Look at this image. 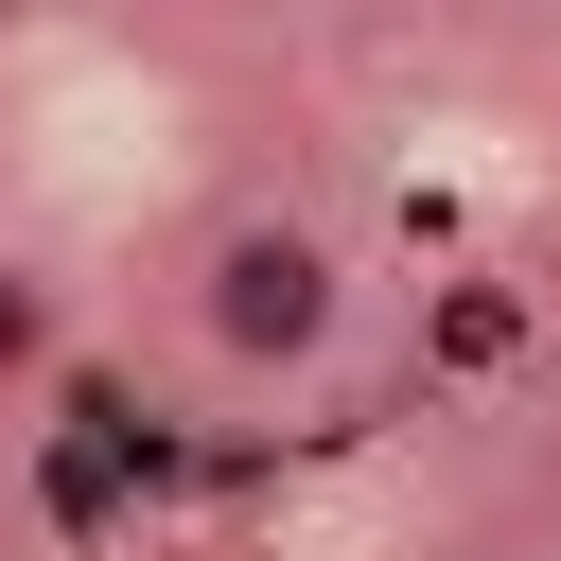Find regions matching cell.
Instances as JSON below:
<instances>
[{
	"label": "cell",
	"instance_id": "obj_1",
	"mask_svg": "<svg viewBox=\"0 0 561 561\" xmlns=\"http://www.w3.org/2000/svg\"><path fill=\"white\" fill-rule=\"evenodd\" d=\"M193 351L228 368V386H298V368H333L351 351V245L316 228V210H280V193H245L210 245H193Z\"/></svg>",
	"mask_w": 561,
	"mask_h": 561
},
{
	"label": "cell",
	"instance_id": "obj_2",
	"mask_svg": "<svg viewBox=\"0 0 561 561\" xmlns=\"http://www.w3.org/2000/svg\"><path fill=\"white\" fill-rule=\"evenodd\" d=\"M0 368H53V298L35 280H0Z\"/></svg>",
	"mask_w": 561,
	"mask_h": 561
},
{
	"label": "cell",
	"instance_id": "obj_3",
	"mask_svg": "<svg viewBox=\"0 0 561 561\" xmlns=\"http://www.w3.org/2000/svg\"><path fill=\"white\" fill-rule=\"evenodd\" d=\"M543 561H561V543H543Z\"/></svg>",
	"mask_w": 561,
	"mask_h": 561
}]
</instances>
